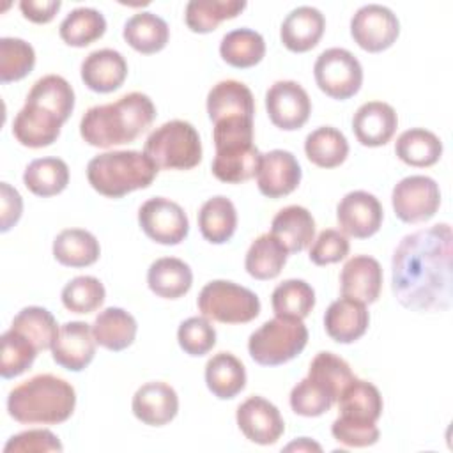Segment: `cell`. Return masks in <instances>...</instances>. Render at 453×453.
Here are the masks:
<instances>
[{"instance_id": "19", "label": "cell", "mask_w": 453, "mask_h": 453, "mask_svg": "<svg viewBox=\"0 0 453 453\" xmlns=\"http://www.w3.org/2000/svg\"><path fill=\"white\" fill-rule=\"evenodd\" d=\"M83 83L99 94H108L122 87L127 78V62L117 50L103 48L88 53L80 67Z\"/></svg>"}, {"instance_id": "36", "label": "cell", "mask_w": 453, "mask_h": 453, "mask_svg": "<svg viewBox=\"0 0 453 453\" xmlns=\"http://www.w3.org/2000/svg\"><path fill=\"white\" fill-rule=\"evenodd\" d=\"M23 182L37 196L58 195L69 184V166L60 157L34 159L23 172Z\"/></svg>"}, {"instance_id": "24", "label": "cell", "mask_w": 453, "mask_h": 453, "mask_svg": "<svg viewBox=\"0 0 453 453\" xmlns=\"http://www.w3.org/2000/svg\"><path fill=\"white\" fill-rule=\"evenodd\" d=\"M262 154L255 143H239L216 149L212 173L226 184H239L257 175Z\"/></svg>"}, {"instance_id": "7", "label": "cell", "mask_w": 453, "mask_h": 453, "mask_svg": "<svg viewBox=\"0 0 453 453\" xmlns=\"http://www.w3.org/2000/svg\"><path fill=\"white\" fill-rule=\"evenodd\" d=\"M198 310L203 317L221 324H246L258 317V296L234 281H209L198 296Z\"/></svg>"}, {"instance_id": "31", "label": "cell", "mask_w": 453, "mask_h": 453, "mask_svg": "<svg viewBox=\"0 0 453 453\" xmlns=\"http://www.w3.org/2000/svg\"><path fill=\"white\" fill-rule=\"evenodd\" d=\"M336 402H338L340 416H345V418L377 423V419L382 416L384 403H382L380 391L372 382L357 377H354L342 389Z\"/></svg>"}, {"instance_id": "22", "label": "cell", "mask_w": 453, "mask_h": 453, "mask_svg": "<svg viewBox=\"0 0 453 453\" xmlns=\"http://www.w3.org/2000/svg\"><path fill=\"white\" fill-rule=\"evenodd\" d=\"M368 324L370 313L366 304L350 297L333 301L324 315L326 333L338 343H352L359 340L366 333Z\"/></svg>"}, {"instance_id": "52", "label": "cell", "mask_w": 453, "mask_h": 453, "mask_svg": "<svg viewBox=\"0 0 453 453\" xmlns=\"http://www.w3.org/2000/svg\"><path fill=\"white\" fill-rule=\"evenodd\" d=\"M62 442L58 437L46 430L35 428L12 435L4 446L5 453H46V451H62Z\"/></svg>"}, {"instance_id": "38", "label": "cell", "mask_w": 453, "mask_h": 453, "mask_svg": "<svg viewBox=\"0 0 453 453\" xmlns=\"http://www.w3.org/2000/svg\"><path fill=\"white\" fill-rule=\"evenodd\" d=\"M219 55L228 65L248 69L264 58L265 41L258 32L251 28H235L223 35Z\"/></svg>"}, {"instance_id": "50", "label": "cell", "mask_w": 453, "mask_h": 453, "mask_svg": "<svg viewBox=\"0 0 453 453\" xmlns=\"http://www.w3.org/2000/svg\"><path fill=\"white\" fill-rule=\"evenodd\" d=\"M331 434L338 442L350 446V448L372 446L379 441V435H380L375 423L352 419V418H345V416H338L333 421Z\"/></svg>"}, {"instance_id": "18", "label": "cell", "mask_w": 453, "mask_h": 453, "mask_svg": "<svg viewBox=\"0 0 453 453\" xmlns=\"http://www.w3.org/2000/svg\"><path fill=\"white\" fill-rule=\"evenodd\" d=\"M133 414L149 426H163L179 412V396L175 389L161 380L140 386L133 396Z\"/></svg>"}, {"instance_id": "48", "label": "cell", "mask_w": 453, "mask_h": 453, "mask_svg": "<svg viewBox=\"0 0 453 453\" xmlns=\"http://www.w3.org/2000/svg\"><path fill=\"white\" fill-rule=\"evenodd\" d=\"M308 375L322 382L333 395L340 396L342 389L356 377L345 359L333 352H319L308 368Z\"/></svg>"}, {"instance_id": "23", "label": "cell", "mask_w": 453, "mask_h": 453, "mask_svg": "<svg viewBox=\"0 0 453 453\" xmlns=\"http://www.w3.org/2000/svg\"><path fill=\"white\" fill-rule=\"evenodd\" d=\"M62 124L64 122L48 110L25 103V106L14 117L12 134L21 145L41 149L57 142Z\"/></svg>"}, {"instance_id": "39", "label": "cell", "mask_w": 453, "mask_h": 453, "mask_svg": "<svg viewBox=\"0 0 453 453\" xmlns=\"http://www.w3.org/2000/svg\"><path fill=\"white\" fill-rule=\"evenodd\" d=\"M246 5L244 0H191L186 5V25L191 32L209 34L221 21L239 16Z\"/></svg>"}, {"instance_id": "42", "label": "cell", "mask_w": 453, "mask_h": 453, "mask_svg": "<svg viewBox=\"0 0 453 453\" xmlns=\"http://www.w3.org/2000/svg\"><path fill=\"white\" fill-rule=\"evenodd\" d=\"M271 304L276 317L303 320L315 306V290L304 280H285L273 290Z\"/></svg>"}, {"instance_id": "2", "label": "cell", "mask_w": 453, "mask_h": 453, "mask_svg": "<svg viewBox=\"0 0 453 453\" xmlns=\"http://www.w3.org/2000/svg\"><path fill=\"white\" fill-rule=\"evenodd\" d=\"M156 119L152 99L142 92H129L115 103L97 104L80 120L81 138L99 149L134 142Z\"/></svg>"}, {"instance_id": "9", "label": "cell", "mask_w": 453, "mask_h": 453, "mask_svg": "<svg viewBox=\"0 0 453 453\" xmlns=\"http://www.w3.org/2000/svg\"><path fill=\"white\" fill-rule=\"evenodd\" d=\"M391 203L403 223L428 221L441 205L439 184L426 175H409L393 188Z\"/></svg>"}, {"instance_id": "27", "label": "cell", "mask_w": 453, "mask_h": 453, "mask_svg": "<svg viewBox=\"0 0 453 453\" xmlns=\"http://www.w3.org/2000/svg\"><path fill=\"white\" fill-rule=\"evenodd\" d=\"M149 288L165 299H179L193 285L191 267L175 257H163L150 264L147 271Z\"/></svg>"}, {"instance_id": "1", "label": "cell", "mask_w": 453, "mask_h": 453, "mask_svg": "<svg viewBox=\"0 0 453 453\" xmlns=\"http://www.w3.org/2000/svg\"><path fill=\"white\" fill-rule=\"evenodd\" d=\"M451 226L439 223L405 235L391 260L396 301L414 311H442L451 304Z\"/></svg>"}, {"instance_id": "16", "label": "cell", "mask_w": 453, "mask_h": 453, "mask_svg": "<svg viewBox=\"0 0 453 453\" xmlns=\"http://www.w3.org/2000/svg\"><path fill=\"white\" fill-rule=\"evenodd\" d=\"M301 182V165L297 157L281 149L262 154L257 172L258 191L267 198H283Z\"/></svg>"}, {"instance_id": "21", "label": "cell", "mask_w": 453, "mask_h": 453, "mask_svg": "<svg viewBox=\"0 0 453 453\" xmlns=\"http://www.w3.org/2000/svg\"><path fill=\"white\" fill-rule=\"evenodd\" d=\"M324 30V14L311 5H301L290 11L283 19L280 39L287 50L294 53H304L319 44Z\"/></svg>"}, {"instance_id": "15", "label": "cell", "mask_w": 453, "mask_h": 453, "mask_svg": "<svg viewBox=\"0 0 453 453\" xmlns=\"http://www.w3.org/2000/svg\"><path fill=\"white\" fill-rule=\"evenodd\" d=\"M96 345L92 326L73 320L58 327V334L51 345V356L58 366L69 372H81L92 363Z\"/></svg>"}, {"instance_id": "11", "label": "cell", "mask_w": 453, "mask_h": 453, "mask_svg": "<svg viewBox=\"0 0 453 453\" xmlns=\"http://www.w3.org/2000/svg\"><path fill=\"white\" fill-rule=\"evenodd\" d=\"M398 34V18L386 5H363L350 19V35L354 42L368 53H379L391 48L396 42Z\"/></svg>"}, {"instance_id": "40", "label": "cell", "mask_w": 453, "mask_h": 453, "mask_svg": "<svg viewBox=\"0 0 453 453\" xmlns=\"http://www.w3.org/2000/svg\"><path fill=\"white\" fill-rule=\"evenodd\" d=\"M304 152L313 165L320 168H336L347 159L349 142L340 129L322 126L306 136Z\"/></svg>"}, {"instance_id": "30", "label": "cell", "mask_w": 453, "mask_h": 453, "mask_svg": "<svg viewBox=\"0 0 453 453\" xmlns=\"http://www.w3.org/2000/svg\"><path fill=\"white\" fill-rule=\"evenodd\" d=\"M205 382L216 398L230 400L246 386L244 365L230 352H218L205 365Z\"/></svg>"}, {"instance_id": "51", "label": "cell", "mask_w": 453, "mask_h": 453, "mask_svg": "<svg viewBox=\"0 0 453 453\" xmlns=\"http://www.w3.org/2000/svg\"><path fill=\"white\" fill-rule=\"evenodd\" d=\"M349 250L350 244L347 237L340 230L327 228L322 230L317 239H313L308 257L315 265H327L343 260L349 255Z\"/></svg>"}, {"instance_id": "25", "label": "cell", "mask_w": 453, "mask_h": 453, "mask_svg": "<svg viewBox=\"0 0 453 453\" xmlns=\"http://www.w3.org/2000/svg\"><path fill=\"white\" fill-rule=\"evenodd\" d=\"M271 234L288 253H299L308 248L315 237V219L306 207L288 205L280 209L273 218Z\"/></svg>"}, {"instance_id": "13", "label": "cell", "mask_w": 453, "mask_h": 453, "mask_svg": "<svg viewBox=\"0 0 453 453\" xmlns=\"http://www.w3.org/2000/svg\"><path fill=\"white\" fill-rule=\"evenodd\" d=\"M382 218L384 211L379 198L361 189L347 193L336 207V219L342 234L356 239H368L377 234Z\"/></svg>"}, {"instance_id": "55", "label": "cell", "mask_w": 453, "mask_h": 453, "mask_svg": "<svg viewBox=\"0 0 453 453\" xmlns=\"http://www.w3.org/2000/svg\"><path fill=\"white\" fill-rule=\"evenodd\" d=\"M60 0H21L19 9L32 23H50L60 11Z\"/></svg>"}, {"instance_id": "47", "label": "cell", "mask_w": 453, "mask_h": 453, "mask_svg": "<svg viewBox=\"0 0 453 453\" xmlns=\"http://www.w3.org/2000/svg\"><path fill=\"white\" fill-rule=\"evenodd\" d=\"M104 285L94 276H76L62 288V304L73 313H92L104 303Z\"/></svg>"}, {"instance_id": "14", "label": "cell", "mask_w": 453, "mask_h": 453, "mask_svg": "<svg viewBox=\"0 0 453 453\" xmlns=\"http://www.w3.org/2000/svg\"><path fill=\"white\" fill-rule=\"evenodd\" d=\"M237 426L255 444H274L285 432L283 418L274 403L262 396H250L235 412Z\"/></svg>"}, {"instance_id": "35", "label": "cell", "mask_w": 453, "mask_h": 453, "mask_svg": "<svg viewBox=\"0 0 453 453\" xmlns=\"http://www.w3.org/2000/svg\"><path fill=\"white\" fill-rule=\"evenodd\" d=\"M198 226L203 239L212 244L230 241L237 228V211L232 200L219 195L203 202L198 212Z\"/></svg>"}, {"instance_id": "4", "label": "cell", "mask_w": 453, "mask_h": 453, "mask_svg": "<svg viewBox=\"0 0 453 453\" xmlns=\"http://www.w3.org/2000/svg\"><path fill=\"white\" fill-rule=\"evenodd\" d=\"M159 168L140 150H111L94 156L87 165L90 186L103 196L122 198L124 195L149 188Z\"/></svg>"}, {"instance_id": "20", "label": "cell", "mask_w": 453, "mask_h": 453, "mask_svg": "<svg viewBox=\"0 0 453 453\" xmlns=\"http://www.w3.org/2000/svg\"><path fill=\"white\" fill-rule=\"evenodd\" d=\"M398 127L395 108L382 101H368L357 108L352 119V131L365 147L386 145Z\"/></svg>"}, {"instance_id": "56", "label": "cell", "mask_w": 453, "mask_h": 453, "mask_svg": "<svg viewBox=\"0 0 453 453\" xmlns=\"http://www.w3.org/2000/svg\"><path fill=\"white\" fill-rule=\"evenodd\" d=\"M285 451H322L320 444L308 437H299L297 441L285 446Z\"/></svg>"}, {"instance_id": "41", "label": "cell", "mask_w": 453, "mask_h": 453, "mask_svg": "<svg viewBox=\"0 0 453 453\" xmlns=\"http://www.w3.org/2000/svg\"><path fill=\"white\" fill-rule=\"evenodd\" d=\"M106 32L104 16L92 7H78L71 11L60 23V39L74 48H85L101 39Z\"/></svg>"}, {"instance_id": "32", "label": "cell", "mask_w": 453, "mask_h": 453, "mask_svg": "<svg viewBox=\"0 0 453 453\" xmlns=\"http://www.w3.org/2000/svg\"><path fill=\"white\" fill-rule=\"evenodd\" d=\"M101 255L99 241L83 228H65L53 241V257L65 267H87Z\"/></svg>"}, {"instance_id": "28", "label": "cell", "mask_w": 453, "mask_h": 453, "mask_svg": "<svg viewBox=\"0 0 453 453\" xmlns=\"http://www.w3.org/2000/svg\"><path fill=\"white\" fill-rule=\"evenodd\" d=\"M136 331L138 326L134 317L129 311L115 306L103 310L92 324L96 343L113 352L127 349L134 342Z\"/></svg>"}, {"instance_id": "5", "label": "cell", "mask_w": 453, "mask_h": 453, "mask_svg": "<svg viewBox=\"0 0 453 453\" xmlns=\"http://www.w3.org/2000/svg\"><path fill=\"white\" fill-rule=\"evenodd\" d=\"M143 152L159 170H191L202 161V140L193 124L175 119L149 134Z\"/></svg>"}, {"instance_id": "6", "label": "cell", "mask_w": 453, "mask_h": 453, "mask_svg": "<svg viewBox=\"0 0 453 453\" xmlns=\"http://www.w3.org/2000/svg\"><path fill=\"white\" fill-rule=\"evenodd\" d=\"M308 343V329L299 319L274 317L250 334L248 350L255 363L278 366L299 356Z\"/></svg>"}, {"instance_id": "37", "label": "cell", "mask_w": 453, "mask_h": 453, "mask_svg": "<svg viewBox=\"0 0 453 453\" xmlns=\"http://www.w3.org/2000/svg\"><path fill=\"white\" fill-rule=\"evenodd\" d=\"M287 257L288 251L285 246L269 232L258 235L251 242L246 253L244 267L255 280H273L281 273Z\"/></svg>"}, {"instance_id": "10", "label": "cell", "mask_w": 453, "mask_h": 453, "mask_svg": "<svg viewBox=\"0 0 453 453\" xmlns=\"http://www.w3.org/2000/svg\"><path fill=\"white\" fill-rule=\"evenodd\" d=\"M138 223L145 235L157 244L175 246L189 232V221L184 209L165 196H154L138 209Z\"/></svg>"}, {"instance_id": "33", "label": "cell", "mask_w": 453, "mask_h": 453, "mask_svg": "<svg viewBox=\"0 0 453 453\" xmlns=\"http://www.w3.org/2000/svg\"><path fill=\"white\" fill-rule=\"evenodd\" d=\"M25 103L41 106L65 122L74 110V90L65 78L46 74L32 85Z\"/></svg>"}, {"instance_id": "46", "label": "cell", "mask_w": 453, "mask_h": 453, "mask_svg": "<svg viewBox=\"0 0 453 453\" xmlns=\"http://www.w3.org/2000/svg\"><path fill=\"white\" fill-rule=\"evenodd\" d=\"M35 65L34 48L19 37L0 39V81L11 83L23 80Z\"/></svg>"}, {"instance_id": "29", "label": "cell", "mask_w": 453, "mask_h": 453, "mask_svg": "<svg viewBox=\"0 0 453 453\" xmlns=\"http://www.w3.org/2000/svg\"><path fill=\"white\" fill-rule=\"evenodd\" d=\"M122 37L138 53L150 55L161 51L166 46L170 39V28L168 23L157 14L143 11L133 14L126 21Z\"/></svg>"}, {"instance_id": "12", "label": "cell", "mask_w": 453, "mask_h": 453, "mask_svg": "<svg viewBox=\"0 0 453 453\" xmlns=\"http://www.w3.org/2000/svg\"><path fill=\"white\" fill-rule=\"evenodd\" d=\"M265 110L271 122L283 131L301 129L311 113L308 92L292 80L274 81L265 94Z\"/></svg>"}, {"instance_id": "26", "label": "cell", "mask_w": 453, "mask_h": 453, "mask_svg": "<svg viewBox=\"0 0 453 453\" xmlns=\"http://www.w3.org/2000/svg\"><path fill=\"white\" fill-rule=\"evenodd\" d=\"M207 113L212 122L226 117L255 115V99L251 90L237 80H223L207 94Z\"/></svg>"}, {"instance_id": "3", "label": "cell", "mask_w": 453, "mask_h": 453, "mask_svg": "<svg viewBox=\"0 0 453 453\" xmlns=\"http://www.w3.org/2000/svg\"><path fill=\"white\" fill-rule=\"evenodd\" d=\"M76 407L74 388L51 373L35 375L16 386L7 396V412L23 425H58Z\"/></svg>"}, {"instance_id": "8", "label": "cell", "mask_w": 453, "mask_h": 453, "mask_svg": "<svg viewBox=\"0 0 453 453\" xmlns=\"http://www.w3.org/2000/svg\"><path fill=\"white\" fill-rule=\"evenodd\" d=\"M319 88L338 101L356 96L363 85V67L359 60L343 48L324 50L313 65Z\"/></svg>"}, {"instance_id": "53", "label": "cell", "mask_w": 453, "mask_h": 453, "mask_svg": "<svg viewBox=\"0 0 453 453\" xmlns=\"http://www.w3.org/2000/svg\"><path fill=\"white\" fill-rule=\"evenodd\" d=\"M214 147L253 143V119L251 117H226L214 122Z\"/></svg>"}, {"instance_id": "34", "label": "cell", "mask_w": 453, "mask_h": 453, "mask_svg": "<svg viewBox=\"0 0 453 453\" xmlns=\"http://www.w3.org/2000/svg\"><path fill=\"white\" fill-rule=\"evenodd\" d=\"M395 154L409 166H432L442 156V142L435 133L428 129L412 127L398 136L395 143Z\"/></svg>"}, {"instance_id": "54", "label": "cell", "mask_w": 453, "mask_h": 453, "mask_svg": "<svg viewBox=\"0 0 453 453\" xmlns=\"http://www.w3.org/2000/svg\"><path fill=\"white\" fill-rule=\"evenodd\" d=\"M2 193V225L0 232H9L21 218L23 212V200L16 188H12L9 182L0 184Z\"/></svg>"}, {"instance_id": "17", "label": "cell", "mask_w": 453, "mask_h": 453, "mask_svg": "<svg viewBox=\"0 0 453 453\" xmlns=\"http://www.w3.org/2000/svg\"><path fill=\"white\" fill-rule=\"evenodd\" d=\"M382 288V267L379 260L368 255L349 258L340 274V290L343 297L372 304L379 299Z\"/></svg>"}, {"instance_id": "45", "label": "cell", "mask_w": 453, "mask_h": 453, "mask_svg": "<svg viewBox=\"0 0 453 453\" xmlns=\"http://www.w3.org/2000/svg\"><path fill=\"white\" fill-rule=\"evenodd\" d=\"M37 347L16 329H7L2 334V357H0V375L4 379H14L27 372L35 356Z\"/></svg>"}, {"instance_id": "49", "label": "cell", "mask_w": 453, "mask_h": 453, "mask_svg": "<svg viewBox=\"0 0 453 453\" xmlns=\"http://www.w3.org/2000/svg\"><path fill=\"white\" fill-rule=\"evenodd\" d=\"M180 349L189 356H203L216 345V329L207 317H189L177 329Z\"/></svg>"}, {"instance_id": "44", "label": "cell", "mask_w": 453, "mask_h": 453, "mask_svg": "<svg viewBox=\"0 0 453 453\" xmlns=\"http://www.w3.org/2000/svg\"><path fill=\"white\" fill-rule=\"evenodd\" d=\"M336 402L333 391H329L322 382L306 375L290 391V407L296 414L304 418H317L327 412Z\"/></svg>"}, {"instance_id": "43", "label": "cell", "mask_w": 453, "mask_h": 453, "mask_svg": "<svg viewBox=\"0 0 453 453\" xmlns=\"http://www.w3.org/2000/svg\"><path fill=\"white\" fill-rule=\"evenodd\" d=\"M12 329L27 336L37 350H46L51 349L57 334H58V326L55 317L42 306H27L23 308L11 324Z\"/></svg>"}]
</instances>
